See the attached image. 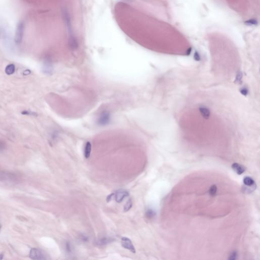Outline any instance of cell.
I'll return each mask as SVG.
<instances>
[{"instance_id": "cell-23", "label": "cell", "mask_w": 260, "mask_h": 260, "mask_svg": "<svg viewBox=\"0 0 260 260\" xmlns=\"http://www.w3.org/2000/svg\"><path fill=\"white\" fill-rule=\"evenodd\" d=\"M66 250H67V252L70 253L71 248L70 245L69 244V243H67L66 244Z\"/></svg>"}, {"instance_id": "cell-16", "label": "cell", "mask_w": 260, "mask_h": 260, "mask_svg": "<svg viewBox=\"0 0 260 260\" xmlns=\"http://www.w3.org/2000/svg\"><path fill=\"white\" fill-rule=\"evenodd\" d=\"M245 24L248 26H253V25H257L258 24V21L256 19H250L247 21L245 22Z\"/></svg>"}, {"instance_id": "cell-7", "label": "cell", "mask_w": 260, "mask_h": 260, "mask_svg": "<svg viewBox=\"0 0 260 260\" xmlns=\"http://www.w3.org/2000/svg\"><path fill=\"white\" fill-rule=\"evenodd\" d=\"M199 111L203 117L206 120L208 119L211 116V111L209 110L208 108H207L206 107L201 106L199 108Z\"/></svg>"}, {"instance_id": "cell-13", "label": "cell", "mask_w": 260, "mask_h": 260, "mask_svg": "<svg viewBox=\"0 0 260 260\" xmlns=\"http://www.w3.org/2000/svg\"><path fill=\"white\" fill-rule=\"evenodd\" d=\"M132 206V202L131 199H129L128 202H127L126 204L124 206V211L125 212H127L128 211H129L130 209L131 208Z\"/></svg>"}, {"instance_id": "cell-20", "label": "cell", "mask_w": 260, "mask_h": 260, "mask_svg": "<svg viewBox=\"0 0 260 260\" xmlns=\"http://www.w3.org/2000/svg\"><path fill=\"white\" fill-rule=\"evenodd\" d=\"M240 91L241 94L243 95L244 96H247V94H248V89H247V88H245V87H243L242 89H241Z\"/></svg>"}, {"instance_id": "cell-9", "label": "cell", "mask_w": 260, "mask_h": 260, "mask_svg": "<svg viewBox=\"0 0 260 260\" xmlns=\"http://www.w3.org/2000/svg\"><path fill=\"white\" fill-rule=\"evenodd\" d=\"M92 151V145L89 142H86L84 148V157L86 159H88L91 155Z\"/></svg>"}, {"instance_id": "cell-22", "label": "cell", "mask_w": 260, "mask_h": 260, "mask_svg": "<svg viewBox=\"0 0 260 260\" xmlns=\"http://www.w3.org/2000/svg\"><path fill=\"white\" fill-rule=\"evenodd\" d=\"M194 58L197 61H200V55L199 54L198 52H195V54H194Z\"/></svg>"}, {"instance_id": "cell-26", "label": "cell", "mask_w": 260, "mask_h": 260, "mask_svg": "<svg viewBox=\"0 0 260 260\" xmlns=\"http://www.w3.org/2000/svg\"><path fill=\"white\" fill-rule=\"evenodd\" d=\"M3 258V255H2V254H1L0 255V260H2Z\"/></svg>"}, {"instance_id": "cell-17", "label": "cell", "mask_w": 260, "mask_h": 260, "mask_svg": "<svg viewBox=\"0 0 260 260\" xmlns=\"http://www.w3.org/2000/svg\"><path fill=\"white\" fill-rule=\"evenodd\" d=\"M22 114L27 115H32V116H36L37 113H35V112H32L31 111H27V110H25V111H22L21 112Z\"/></svg>"}, {"instance_id": "cell-21", "label": "cell", "mask_w": 260, "mask_h": 260, "mask_svg": "<svg viewBox=\"0 0 260 260\" xmlns=\"http://www.w3.org/2000/svg\"><path fill=\"white\" fill-rule=\"evenodd\" d=\"M6 144L3 141L0 140V151H2L5 148Z\"/></svg>"}, {"instance_id": "cell-12", "label": "cell", "mask_w": 260, "mask_h": 260, "mask_svg": "<svg viewBox=\"0 0 260 260\" xmlns=\"http://www.w3.org/2000/svg\"><path fill=\"white\" fill-rule=\"evenodd\" d=\"M112 241V239L109 238H103L102 239L99 240L97 242V244L99 245H104L107 244L108 243L111 242Z\"/></svg>"}, {"instance_id": "cell-24", "label": "cell", "mask_w": 260, "mask_h": 260, "mask_svg": "<svg viewBox=\"0 0 260 260\" xmlns=\"http://www.w3.org/2000/svg\"><path fill=\"white\" fill-rule=\"evenodd\" d=\"M114 194H112L109 195L107 198V202H109L110 200H111V199L112 198V197L114 196Z\"/></svg>"}, {"instance_id": "cell-18", "label": "cell", "mask_w": 260, "mask_h": 260, "mask_svg": "<svg viewBox=\"0 0 260 260\" xmlns=\"http://www.w3.org/2000/svg\"><path fill=\"white\" fill-rule=\"evenodd\" d=\"M237 253L236 252H233V253H231L230 256V260H235L237 259Z\"/></svg>"}, {"instance_id": "cell-6", "label": "cell", "mask_w": 260, "mask_h": 260, "mask_svg": "<svg viewBox=\"0 0 260 260\" xmlns=\"http://www.w3.org/2000/svg\"><path fill=\"white\" fill-rule=\"evenodd\" d=\"M42 71L46 74H50L52 71V63L48 58H46L43 62Z\"/></svg>"}, {"instance_id": "cell-15", "label": "cell", "mask_w": 260, "mask_h": 260, "mask_svg": "<svg viewBox=\"0 0 260 260\" xmlns=\"http://www.w3.org/2000/svg\"><path fill=\"white\" fill-rule=\"evenodd\" d=\"M146 216H147L148 218L151 219V218H152V217H154V216H155V212H154V211H152L151 209H148V210L146 211Z\"/></svg>"}, {"instance_id": "cell-19", "label": "cell", "mask_w": 260, "mask_h": 260, "mask_svg": "<svg viewBox=\"0 0 260 260\" xmlns=\"http://www.w3.org/2000/svg\"><path fill=\"white\" fill-rule=\"evenodd\" d=\"M242 73L241 72H239L238 74H237V76H236V82H240V81H241V79H242Z\"/></svg>"}, {"instance_id": "cell-14", "label": "cell", "mask_w": 260, "mask_h": 260, "mask_svg": "<svg viewBox=\"0 0 260 260\" xmlns=\"http://www.w3.org/2000/svg\"><path fill=\"white\" fill-rule=\"evenodd\" d=\"M209 194L211 196H215L217 192V187L216 185H213L209 189Z\"/></svg>"}, {"instance_id": "cell-3", "label": "cell", "mask_w": 260, "mask_h": 260, "mask_svg": "<svg viewBox=\"0 0 260 260\" xmlns=\"http://www.w3.org/2000/svg\"><path fill=\"white\" fill-rule=\"evenodd\" d=\"M110 120V115L109 112L104 111L101 113L100 116L98 120V123L100 126H105L109 123Z\"/></svg>"}, {"instance_id": "cell-2", "label": "cell", "mask_w": 260, "mask_h": 260, "mask_svg": "<svg viewBox=\"0 0 260 260\" xmlns=\"http://www.w3.org/2000/svg\"><path fill=\"white\" fill-rule=\"evenodd\" d=\"M30 257L33 260H45L46 259L43 253L37 248H32L30 251Z\"/></svg>"}, {"instance_id": "cell-1", "label": "cell", "mask_w": 260, "mask_h": 260, "mask_svg": "<svg viewBox=\"0 0 260 260\" xmlns=\"http://www.w3.org/2000/svg\"><path fill=\"white\" fill-rule=\"evenodd\" d=\"M24 29V23L22 21H20L17 24L15 35V41L17 44H20L22 41Z\"/></svg>"}, {"instance_id": "cell-11", "label": "cell", "mask_w": 260, "mask_h": 260, "mask_svg": "<svg viewBox=\"0 0 260 260\" xmlns=\"http://www.w3.org/2000/svg\"><path fill=\"white\" fill-rule=\"evenodd\" d=\"M243 183L245 185L250 187L255 185V181L250 177H246L243 179Z\"/></svg>"}, {"instance_id": "cell-10", "label": "cell", "mask_w": 260, "mask_h": 260, "mask_svg": "<svg viewBox=\"0 0 260 260\" xmlns=\"http://www.w3.org/2000/svg\"><path fill=\"white\" fill-rule=\"evenodd\" d=\"M16 70V66L14 64H9L8 65L5 69L6 73L7 75H10L13 74Z\"/></svg>"}, {"instance_id": "cell-5", "label": "cell", "mask_w": 260, "mask_h": 260, "mask_svg": "<svg viewBox=\"0 0 260 260\" xmlns=\"http://www.w3.org/2000/svg\"><path fill=\"white\" fill-rule=\"evenodd\" d=\"M115 201L117 203H121L123 200V199L128 197L129 196V193L127 191L123 190H120L117 191L116 193L114 194Z\"/></svg>"}, {"instance_id": "cell-25", "label": "cell", "mask_w": 260, "mask_h": 260, "mask_svg": "<svg viewBox=\"0 0 260 260\" xmlns=\"http://www.w3.org/2000/svg\"><path fill=\"white\" fill-rule=\"evenodd\" d=\"M191 50H192V48H190L188 50V51H187V55H190V53L191 52Z\"/></svg>"}, {"instance_id": "cell-4", "label": "cell", "mask_w": 260, "mask_h": 260, "mask_svg": "<svg viewBox=\"0 0 260 260\" xmlns=\"http://www.w3.org/2000/svg\"><path fill=\"white\" fill-rule=\"evenodd\" d=\"M122 247L124 248L127 249V250H129L130 252L133 253H135V248L134 247V246L133 244L132 241L130 239L126 238V237H123L122 238Z\"/></svg>"}, {"instance_id": "cell-8", "label": "cell", "mask_w": 260, "mask_h": 260, "mask_svg": "<svg viewBox=\"0 0 260 260\" xmlns=\"http://www.w3.org/2000/svg\"><path fill=\"white\" fill-rule=\"evenodd\" d=\"M232 168L239 175L242 174L245 171L244 167L238 163H234L232 166Z\"/></svg>"}]
</instances>
